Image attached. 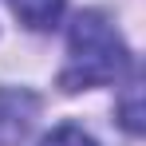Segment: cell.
<instances>
[{"label": "cell", "instance_id": "cell-1", "mask_svg": "<svg viewBox=\"0 0 146 146\" xmlns=\"http://www.w3.org/2000/svg\"><path fill=\"white\" fill-rule=\"evenodd\" d=\"M126 71H130V51L122 44V36L111 28V20L103 12H79L71 24L59 87L63 91L103 87V83H119Z\"/></svg>", "mask_w": 146, "mask_h": 146}, {"label": "cell", "instance_id": "cell-2", "mask_svg": "<svg viewBox=\"0 0 146 146\" xmlns=\"http://www.w3.org/2000/svg\"><path fill=\"white\" fill-rule=\"evenodd\" d=\"M40 115V99L24 87H4L0 91V146H16L32 130Z\"/></svg>", "mask_w": 146, "mask_h": 146}, {"label": "cell", "instance_id": "cell-3", "mask_svg": "<svg viewBox=\"0 0 146 146\" xmlns=\"http://www.w3.org/2000/svg\"><path fill=\"white\" fill-rule=\"evenodd\" d=\"M63 4H67V0H12V12L20 16L24 28H32V32H48V28L59 24Z\"/></svg>", "mask_w": 146, "mask_h": 146}, {"label": "cell", "instance_id": "cell-4", "mask_svg": "<svg viewBox=\"0 0 146 146\" xmlns=\"http://www.w3.org/2000/svg\"><path fill=\"white\" fill-rule=\"evenodd\" d=\"M138 95H142V83H138V75H130L126 95H122V126H126L130 134L142 130V107H138Z\"/></svg>", "mask_w": 146, "mask_h": 146}, {"label": "cell", "instance_id": "cell-5", "mask_svg": "<svg viewBox=\"0 0 146 146\" xmlns=\"http://www.w3.org/2000/svg\"><path fill=\"white\" fill-rule=\"evenodd\" d=\"M40 146H95V138H91V134H83L79 126H71V122H67V126H55V130H51Z\"/></svg>", "mask_w": 146, "mask_h": 146}]
</instances>
